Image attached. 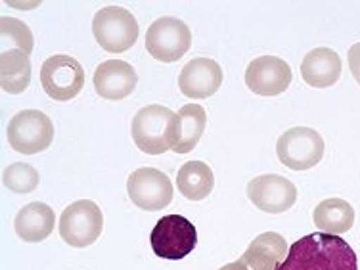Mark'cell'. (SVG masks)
Segmentation results:
<instances>
[{
    "label": "cell",
    "instance_id": "obj_1",
    "mask_svg": "<svg viewBox=\"0 0 360 270\" xmlns=\"http://www.w3.org/2000/svg\"><path fill=\"white\" fill-rule=\"evenodd\" d=\"M276 270H359V259L343 238L314 232L293 243Z\"/></svg>",
    "mask_w": 360,
    "mask_h": 270
},
{
    "label": "cell",
    "instance_id": "obj_2",
    "mask_svg": "<svg viewBox=\"0 0 360 270\" xmlns=\"http://www.w3.org/2000/svg\"><path fill=\"white\" fill-rule=\"evenodd\" d=\"M179 115L165 105H146L132 117V140L140 152L161 155L173 150Z\"/></svg>",
    "mask_w": 360,
    "mask_h": 270
},
{
    "label": "cell",
    "instance_id": "obj_3",
    "mask_svg": "<svg viewBox=\"0 0 360 270\" xmlns=\"http://www.w3.org/2000/svg\"><path fill=\"white\" fill-rule=\"evenodd\" d=\"M92 33L98 44L110 52L121 54L134 46L139 41V21L136 18L121 6H108L98 10L92 20Z\"/></svg>",
    "mask_w": 360,
    "mask_h": 270
},
{
    "label": "cell",
    "instance_id": "obj_4",
    "mask_svg": "<svg viewBox=\"0 0 360 270\" xmlns=\"http://www.w3.org/2000/svg\"><path fill=\"white\" fill-rule=\"evenodd\" d=\"M10 146L18 153L35 155L49 150L54 140V123L52 119L39 110H23L10 119L6 127Z\"/></svg>",
    "mask_w": 360,
    "mask_h": 270
},
{
    "label": "cell",
    "instance_id": "obj_5",
    "mask_svg": "<svg viewBox=\"0 0 360 270\" xmlns=\"http://www.w3.org/2000/svg\"><path fill=\"white\" fill-rule=\"evenodd\" d=\"M152 250L160 259L180 261L198 245V230L182 215L161 217L150 234Z\"/></svg>",
    "mask_w": 360,
    "mask_h": 270
},
{
    "label": "cell",
    "instance_id": "obj_6",
    "mask_svg": "<svg viewBox=\"0 0 360 270\" xmlns=\"http://www.w3.org/2000/svg\"><path fill=\"white\" fill-rule=\"evenodd\" d=\"M324 139L309 127H293L276 142V155L282 165L291 171H307L324 158Z\"/></svg>",
    "mask_w": 360,
    "mask_h": 270
},
{
    "label": "cell",
    "instance_id": "obj_7",
    "mask_svg": "<svg viewBox=\"0 0 360 270\" xmlns=\"http://www.w3.org/2000/svg\"><path fill=\"white\" fill-rule=\"evenodd\" d=\"M104 230L102 209L94 201L79 200L63 209L60 217V236L71 248H89Z\"/></svg>",
    "mask_w": 360,
    "mask_h": 270
},
{
    "label": "cell",
    "instance_id": "obj_8",
    "mask_svg": "<svg viewBox=\"0 0 360 270\" xmlns=\"http://www.w3.org/2000/svg\"><path fill=\"white\" fill-rule=\"evenodd\" d=\"M192 44L190 27L176 18H160L146 31V50L158 62H179Z\"/></svg>",
    "mask_w": 360,
    "mask_h": 270
},
{
    "label": "cell",
    "instance_id": "obj_9",
    "mask_svg": "<svg viewBox=\"0 0 360 270\" xmlns=\"http://www.w3.org/2000/svg\"><path fill=\"white\" fill-rule=\"evenodd\" d=\"M44 92L56 102H68L84 86V71L75 58L68 54L50 56L41 68Z\"/></svg>",
    "mask_w": 360,
    "mask_h": 270
},
{
    "label": "cell",
    "instance_id": "obj_10",
    "mask_svg": "<svg viewBox=\"0 0 360 270\" xmlns=\"http://www.w3.org/2000/svg\"><path fill=\"white\" fill-rule=\"evenodd\" d=\"M129 198L139 209L144 211H161L173 201V184L165 173L153 167L136 169L127 179Z\"/></svg>",
    "mask_w": 360,
    "mask_h": 270
},
{
    "label": "cell",
    "instance_id": "obj_11",
    "mask_svg": "<svg viewBox=\"0 0 360 270\" xmlns=\"http://www.w3.org/2000/svg\"><path fill=\"white\" fill-rule=\"evenodd\" d=\"M248 198L264 213H284L297 201L295 184L280 174H261L248 184Z\"/></svg>",
    "mask_w": 360,
    "mask_h": 270
},
{
    "label": "cell",
    "instance_id": "obj_12",
    "mask_svg": "<svg viewBox=\"0 0 360 270\" xmlns=\"http://www.w3.org/2000/svg\"><path fill=\"white\" fill-rule=\"evenodd\" d=\"M293 73L290 63L276 56H259L245 70V84L259 96H278L288 90Z\"/></svg>",
    "mask_w": 360,
    "mask_h": 270
},
{
    "label": "cell",
    "instance_id": "obj_13",
    "mask_svg": "<svg viewBox=\"0 0 360 270\" xmlns=\"http://www.w3.org/2000/svg\"><path fill=\"white\" fill-rule=\"evenodd\" d=\"M222 84V70L215 60L194 58L180 70L179 89L188 98L203 100L215 94Z\"/></svg>",
    "mask_w": 360,
    "mask_h": 270
},
{
    "label": "cell",
    "instance_id": "obj_14",
    "mask_svg": "<svg viewBox=\"0 0 360 270\" xmlns=\"http://www.w3.org/2000/svg\"><path fill=\"white\" fill-rule=\"evenodd\" d=\"M92 83H94L98 96L117 102V100L131 96L134 92L136 83H139V75L129 62L108 60L98 65Z\"/></svg>",
    "mask_w": 360,
    "mask_h": 270
},
{
    "label": "cell",
    "instance_id": "obj_15",
    "mask_svg": "<svg viewBox=\"0 0 360 270\" xmlns=\"http://www.w3.org/2000/svg\"><path fill=\"white\" fill-rule=\"evenodd\" d=\"M288 243L278 232H264L257 236L238 261L245 270H276L288 255Z\"/></svg>",
    "mask_w": 360,
    "mask_h": 270
},
{
    "label": "cell",
    "instance_id": "obj_16",
    "mask_svg": "<svg viewBox=\"0 0 360 270\" xmlns=\"http://www.w3.org/2000/svg\"><path fill=\"white\" fill-rule=\"evenodd\" d=\"M301 77L309 86L328 89L340 81L341 58L332 49H314L305 56L301 63Z\"/></svg>",
    "mask_w": 360,
    "mask_h": 270
},
{
    "label": "cell",
    "instance_id": "obj_17",
    "mask_svg": "<svg viewBox=\"0 0 360 270\" xmlns=\"http://www.w3.org/2000/svg\"><path fill=\"white\" fill-rule=\"evenodd\" d=\"M54 224V209L46 203H42V201H33V203H29L18 211L14 229L15 234L20 236L23 242L39 243L52 234Z\"/></svg>",
    "mask_w": 360,
    "mask_h": 270
},
{
    "label": "cell",
    "instance_id": "obj_18",
    "mask_svg": "<svg viewBox=\"0 0 360 270\" xmlns=\"http://www.w3.org/2000/svg\"><path fill=\"white\" fill-rule=\"evenodd\" d=\"M312 221H314V226L322 230L324 234L341 236L353 229L354 209L349 201L341 198H330L316 205L312 213Z\"/></svg>",
    "mask_w": 360,
    "mask_h": 270
},
{
    "label": "cell",
    "instance_id": "obj_19",
    "mask_svg": "<svg viewBox=\"0 0 360 270\" xmlns=\"http://www.w3.org/2000/svg\"><path fill=\"white\" fill-rule=\"evenodd\" d=\"M176 132H174V153H190L203 136L207 115L200 104H186L179 110Z\"/></svg>",
    "mask_w": 360,
    "mask_h": 270
},
{
    "label": "cell",
    "instance_id": "obj_20",
    "mask_svg": "<svg viewBox=\"0 0 360 270\" xmlns=\"http://www.w3.org/2000/svg\"><path fill=\"white\" fill-rule=\"evenodd\" d=\"M215 186V174L203 161H186L176 174V188L186 200H205Z\"/></svg>",
    "mask_w": 360,
    "mask_h": 270
},
{
    "label": "cell",
    "instance_id": "obj_21",
    "mask_svg": "<svg viewBox=\"0 0 360 270\" xmlns=\"http://www.w3.org/2000/svg\"><path fill=\"white\" fill-rule=\"evenodd\" d=\"M31 83V60L25 52L8 49L0 54V86L8 94H21Z\"/></svg>",
    "mask_w": 360,
    "mask_h": 270
},
{
    "label": "cell",
    "instance_id": "obj_22",
    "mask_svg": "<svg viewBox=\"0 0 360 270\" xmlns=\"http://www.w3.org/2000/svg\"><path fill=\"white\" fill-rule=\"evenodd\" d=\"M41 182L39 171L29 163H12L2 173V184L14 194H31Z\"/></svg>",
    "mask_w": 360,
    "mask_h": 270
},
{
    "label": "cell",
    "instance_id": "obj_23",
    "mask_svg": "<svg viewBox=\"0 0 360 270\" xmlns=\"http://www.w3.org/2000/svg\"><path fill=\"white\" fill-rule=\"evenodd\" d=\"M0 39H2V52L6 50V44H14L18 50L31 54L33 52V33L23 21L15 18H2L0 20Z\"/></svg>",
    "mask_w": 360,
    "mask_h": 270
},
{
    "label": "cell",
    "instance_id": "obj_24",
    "mask_svg": "<svg viewBox=\"0 0 360 270\" xmlns=\"http://www.w3.org/2000/svg\"><path fill=\"white\" fill-rule=\"evenodd\" d=\"M347 60H349V70L353 73L354 81L360 84V42H356L349 49Z\"/></svg>",
    "mask_w": 360,
    "mask_h": 270
},
{
    "label": "cell",
    "instance_id": "obj_25",
    "mask_svg": "<svg viewBox=\"0 0 360 270\" xmlns=\"http://www.w3.org/2000/svg\"><path fill=\"white\" fill-rule=\"evenodd\" d=\"M219 270H245V269H243V264L240 263V261H234V263L224 264V266H221Z\"/></svg>",
    "mask_w": 360,
    "mask_h": 270
}]
</instances>
